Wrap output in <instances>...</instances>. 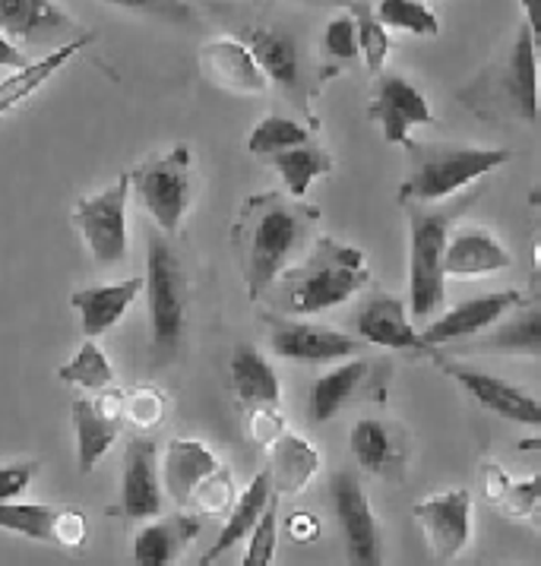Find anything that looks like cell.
Here are the masks:
<instances>
[{
    "label": "cell",
    "instance_id": "6da1fadb",
    "mask_svg": "<svg viewBox=\"0 0 541 566\" xmlns=\"http://www.w3.org/2000/svg\"><path fill=\"white\" fill-rule=\"evenodd\" d=\"M316 219L320 212L314 206L292 203L282 193H257L245 203L235 222V248L253 301L267 295L279 275L289 270Z\"/></svg>",
    "mask_w": 541,
    "mask_h": 566
},
{
    "label": "cell",
    "instance_id": "7a4b0ae2",
    "mask_svg": "<svg viewBox=\"0 0 541 566\" xmlns=\"http://www.w3.org/2000/svg\"><path fill=\"white\" fill-rule=\"evenodd\" d=\"M367 279L371 270L364 263V253L323 234L316 238L311 256L298 270L289 272L282 307L298 317H314L320 311H330L358 295Z\"/></svg>",
    "mask_w": 541,
    "mask_h": 566
},
{
    "label": "cell",
    "instance_id": "3957f363",
    "mask_svg": "<svg viewBox=\"0 0 541 566\" xmlns=\"http://www.w3.org/2000/svg\"><path fill=\"white\" fill-rule=\"evenodd\" d=\"M415 209L408 222V311L415 319H428L444 304V250L459 209Z\"/></svg>",
    "mask_w": 541,
    "mask_h": 566
},
{
    "label": "cell",
    "instance_id": "277c9868",
    "mask_svg": "<svg viewBox=\"0 0 541 566\" xmlns=\"http://www.w3.org/2000/svg\"><path fill=\"white\" fill-rule=\"evenodd\" d=\"M146 307H149V333L156 355H175L184 339V319H187V279L180 270L171 244L162 238V231H149L146 238Z\"/></svg>",
    "mask_w": 541,
    "mask_h": 566
},
{
    "label": "cell",
    "instance_id": "5b68a950",
    "mask_svg": "<svg viewBox=\"0 0 541 566\" xmlns=\"http://www.w3.org/2000/svg\"><path fill=\"white\" fill-rule=\"evenodd\" d=\"M415 168L399 187L403 203H437L510 161L507 149H415Z\"/></svg>",
    "mask_w": 541,
    "mask_h": 566
},
{
    "label": "cell",
    "instance_id": "8992f818",
    "mask_svg": "<svg viewBox=\"0 0 541 566\" xmlns=\"http://www.w3.org/2000/svg\"><path fill=\"white\" fill-rule=\"evenodd\" d=\"M127 197L131 175H117L102 193L76 200L70 222L80 231L92 260L102 266H117L127 253Z\"/></svg>",
    "mask_w": 541,
    "mask_h": 566
},
{
    "label": "cell",
    "instance_id": "52a82bcc",
    "mask_svg": "<svg viewBox=\"0 0 541 566\" xmlns=\"http://www.w3.org/2000/svg\"><path fill=\"white\" fill-rule=\"evenodd\" d=\"M190 146L180 143L168 156L146 161L131 175V184H136V193L162 234H175L190 209Z\"/></svg>",
    "mask_w": 541,
    "mask_h": 566
},
{
    "label": "cell",
    "instance_id": "ba28073f",
    "mask_svg": "<svg viewBox=\"0 0 541 566\" xmlns=\"http://www.w3.org/2000/svg\"><path fill=\"white\" fill-rule=\"evenodd\" d=\"M330 503L342 525L348 566H384V535L355 472L330 478Z\"/></svg>",
    "mask_w": 541,
    "mask_h": 566
},
{
    "label": "cell",
    "instance_id": "9c48e42d",
    "mask_svg": "<svg viewBox=\"0 0 541 566\" xmlns=\"http://www.w3.org/2000/svg\"><path fill=\"white\" fill-rule=\"evenodd\" d=\"M415 520L425 532L430 554L440 564H452L472 542V494L466 488L434 494L415 506Z\"/></svg>",
    "mask_w": 541,
    "mask_h": 566
},
{
    "label": "cell",
    "instance_id": "30bf717a",
    "mask_svg": "<svg viewBox=\"0 0 541 566\" xmlns=\"http://www.w3.org/2000/svg\"><path fill=\"white\" fill-rule=\"evenodd\" d=\"M0 528L25 535V538H35V542L54 544V547L76 551L86 542L90 522L80 510H70V506L0 500Z\"/></svg>",
    "mask_w": 541,
    "mask_h": 566
},
{
    "label": "cell",
    "instance_id": "8fae6325",
    "mask_svg": "<svg viewBox=\"0 0 541 566\" xmlns=\"http://www.w3.org/2000/svg\"><path fill=\"white\" fill-rule=\"evenodd\" d=\"M121 406H124V389H98L92 399L73 402V431H76V465L80 475L95 472L102 455L112 450L121 428Z\"/></svg>",
    "mask_w": 541,
    "mask_h": 566
},
{
    "label": "cell",
    "instance_id": "7c38bea8",
    "mask_svg": "<svg viewBox=\"0 0 541 566\" xmlns=\"http://www.w3.org/2000/svg\"><path fill=\"white\" fill-rule=\"evenodd\" d=\"M117 513L127 520H153L162 513V478H158V447L153 437L136 433L124 447L121 465V503Z\"/></svg>",
    "mask_w": 541,
    "mask_h": 566
},
{
    "label": "cell",
    "instance_id": "4fadbf2b",
    "mask_svg": "<svg viewBox=\"0 0 541 566\" xmlns=\"http://www.w3.org/2000/svg\"><path fill=\"white\" fill-rule=\"evenodd\" d=\"M197 64L206 83H212L216 90L228 92V95H241V98H257L267 95L270 80L253 61V54L241 39H212L204 42L197 51Z\"/></svg>",
    "mask_w": 541,
    "mask_h": 566
},
{
    "label": "cell",
    "instance_id": "5bb4252c",
    "mask_svg": "<svg viewBox=\"0 0 541 566\" xmlns=\"http://www.w3.org/2000/svg\"><path fill=\"white\" fill-rule=\"evenodd\" d=\"M367 117L377 120L386 143H396V146H412L408 130L434 120L428 98L396 73H381Z\"/></svg>",
    "mask_w": 541,
    "mask_h": 566
},
{
    "label": "cell",
    "instance_id": "9a60e30c",
    "mask_svg": "<svg viewBox=\"0 0 541 566\" xmlns=\"http://www.w3.org/2000/svg\"><path fill=\"white\" fill-rule=\"evenodd\" d=\"M444 370L472 396L478 406L500 415L503 421L526 424V428H539L541 424V406L532 392L507 384V380H500L495 374H485V370H475V367H462V364H444Z\"/></svg>",
    "mask_w": 541,
    "mask_h": 566
},
{
    "label": "cell",
    "instance_id": "2e32d148",
    "mask_svg": "<svg viewBox=\"0 0 541 566\" xmlns=\"http://www.w3.org/2000/svg\"><path fill=\"white\" fill-rule=\"evenodd\" d=\"M522 304V292L507 289V292H495V295H478L456 304L452 311H447L440 319H434L428 329H422L425 345H447V342L466 339L475 336L481 329H491L500 319L507 317L510 311H517Z\"/></svg>",
    "mask_w": 541,
    "mask_h": 566
},
{
    "label": "cell",
    "instance_id": "e0dca14e",
    "mask_svg": "<svg viewBox=\"0 0 541 566\" xmlns=\"http://www.w3.org/2000/svg\"><path fill=\"white\" fill-rule=\"evenodd\" d=\"M270 345L279 358L304 364L342 361L364 348L361 339H352L345 333H336L330 326H316V323H279L272 329Z\"/></svg>",
    "mask_w": 541,
    "mask_h": 566
},
{
    "label": "cell",
    "instance_id": "ac0fdd59",
    "mask_svg": "<svg viewBox=\"0 0 541 566\" xmlns=\"http://www.w3.org/2000/svg\"><path fill=\"white\" fill-rule=\"evenodd\" d=\"M361 342L381 345V348H396V352H430L422 333L408 323L406 304L399 297L377 295L371 297L355 317Z\"/></svg>",
    "mask_w": 541,
    "mask_h": 566
},
{
    "label": "cell",
    "instance_id": "d6986e66",
    "mask_svg": "<svg viewBox=\"0 0 541 566\" xmlns=\"http://www.w3.org/2000/svg\"><path fill=\"white\" fill-rule=\"evenodd\" d=\"M143 292V279H124L114 285H95V289H80L70 295L73 311L80 314V329L86 339L105 336L112 326H117L124 314L131 311L136 295Z\"/></svg>",
    "mask_w": 541,
    "mask_h": 566
},
{
    "label": "cell",
    "instance_id": "ffe728a7",
    "mask_svg": "<svg viewBox=\"0 0 541 566\" xmlns=\"http://www.w3.org/2000/svg\"><path fill=\"white\" fill-rule=\"evenodd\" d=\"M0 32L7 39L48 42L58 35H73L76 23L54 0H0Z\"/></svg>",
    "mask_w": 541,
    "mask_h": 566
},
{
    "label": "cell",
    "instance_id": "44dd1931",
    "mask_svg": "<svg viewBox=\"0 0 541 566\" xmlns=\"http://www.w3.org/2000/svg\"><path fill=\"white\" fill-rule=\"evenodd\" d=\"M219 469V459L216 453L200 443V440H190V437H175L168 440L165 447V465H162V481H165V491L168 497L175 500L178 506L190 503V494L197 491V484L209 478Z\"/></svg>",
    "mask_w": 541,
    "mask_h": 566
},
{
    "label": "cell",
    "instance_id": "7402d4cb",
    "mask_svg": "<svg viewBox=\"0 0 541 566\" xmlns=\"http://www.w3.org/2000/svg\"><path fill=\"white\" fill-rule=\"evenodd\" d=\"M241 42L248 45L253 61L260 64L270 83H279L285 92L298 90V83H301V54H298V42L289 32L272 29V25H257V29L245 32Z\"/></svg>",
    "mask_w": 541,
    "mask_h": 566
},
{
    "label": "cell",
    "instance_id": "603a6c76",
    "mask_svg": "<svg viewBox=\"0 0 541 566\" xmlns=\"http://www.w3.org/2000/svg\"><path fill=\"white\" fill-rule=\"evenodd\" d=\"M513 263L507 248L497 241L495 234L469 228L459 231L452 241H447L444 250V275H481V272H500Z\"/></svg>",
    "mask_w": 541,
    "mask_h": 566
},
{
    "label": "cell",
    "instance_id": "cb8c5ba5",
    "mask_svg": "<svg viewBox=\"0 0 541 566\" xmlns=\"http://www.w3.org/2000/svg\"><path fill=\"white\" fill-rule=\"evenodd\" d=\"M200 535L197 516H168V520L149 522L134 542V566H171L178 554Z\"/></svg>",
    "mask_w": 541,
    "mask_h": 566
},
{
    "label": "cell",
    "instance_id": "d4e9b609",
    "mask_svg": "<svg viewBox=\"0 0 541 566\" xmlns=\"http://www.w3.org/2000/svg\"><path fill=\"white\" fill-rule=\"evenodd\" d=\"M270 455L267 475H270L272 494H289V497L301 494L320 469V453L304 437H294L289 431L272 443Z\"/></svg>",
    "mask_w": 541,
    "mask_h": 566
},
{
    "label": "cell",
    "instance_id": "484cf974",
    "mask_svg": "<svg viewBox=\"0 0 541 566\" xmlns=\"http://www.w3.org/2000/svg\"><path fill=\"white\" fill-rule=\"evenodd\" d=\"M92 35H76L73 42H64L61 48H54L51 54H45L42 61H35V64H25L23 70H13V76H7L3 83H0V117L7 112H13L17 105H23L29 95H35V92L45 86L51 76H58L61 70L67 67L70 61L83 51V48H90Z\"/></svg>",
    "mask_w": 541,
    "mask_h": 566
},
{
    "label": "cell",
    "instance_id": "4316f807",
    "mask_svg": "<svg viewBox=\"0 0 541 566\" xmlns=\"http://www.w3.org/2000/svg\"><path fill=\"white\" fill-rule=\"evenodd\" d=\"M270 475H267V472L253 475V481L245 488V494L231 503V510L226 513V525H222V532H219V538L212 542V547L206 551V557L200 560V566H212L226 551H231L238 542H245L250 532H253V525L263 516V510L270 506Z\"/></svg>",
    "mask_w": 541,
    "mask_h": 566
},
{
    "label": "cell",
    "instance_id": "83f0119b",
    "mask_svg": "<svg viewBox=\"0 0 541 566\" xmlns=\"http://www.w3.org/2000/svg\"><path fill=\"white\" fill-rule=\"evenodd\" d=\"M231 386H235V399L245 408L279 406L282 399V386L272 364L250 342H241L231 355Z\"/></svg>",
    "mask_w": 541,
    "mask_h": 566
},
{
    "label": "cell",
    "instance_id": "f1b7e54d",
    "mask_svg": "<svg viewBox=\"0 0 541 566\" xmlns=\"http://www.w3.org/2000/svg\"><path fill=\"white\" fill-rule=\"evenodd\" d=\"M510 98L526 124L539 117V61H535V32L522 23L510 54Z\"/></svg>",
    "mask_w": 541,
    "mask_h": 566
},
{
    "label": "cell",
    "instance_id": "f546056e",
    "mask_svg": "<svg viewBox=\"0 0 541 566\" xmlns=\"http://www.w3.org/2000/svg\"><path fill=\"white\" fill-rule=\"evenodd\" d=\"M367 377V364L364 361H345L326 370L311 389V406L308 415L314 424H326L330 418H336L342 408L348 406V399L358 392V386Z\"/></svg>",
    "mask_w": 541,
    "mask_h": 566
},
{
    "label": "cell",
    "instance_id": "4dcf8cb0",
    "mask_svg": "<svg viewBox=\"0 0 541 566\" xmlns=\"http://www.w3.org/2000/svg\"><path fill=\"white\" fill-rule=\"evenodd\" d=\"M279 171V178L285 184V190L292 193L294 200H301L311 184L323 175L333 171V159L326 149H320L314 143H304V146H294V149H285V153H275L267 159Z\"/></svg>",
    "mask_w": 541,
    "mask_h": 566
},
{
    "label": "cell",
    "instance_id": "1f68e13d",
    "mask_svg": "<svg viewBox=\"0 0 541 566\" xmlns=\"http://www.w3.org/2000/svg\"><path fill=\"white\" fill-rule=\"evenodd\" d=\"M539 475L526 478V481H513L500 465H488L485 469V494H488V500H495L507 516H513V520L535 516V510H539Z\"/></svg>",
    "mask_w": 541,
    "mask_h": 566
},
{
    "label": "cell",
    "instance_id": "d6a6232c",
    "mask_svg": "<svg viewBox=\"0 0 541 566\" xmlns=\"http://www.w3.org/2000/svg\"><path fill=\"white\" fill-rule=\"evenodd\" d=\"M348 17L355 20V35H358V57L364 61V67L371 73H381L389 57V32L381 20L374 17V7L367 0H355V3H345Z\"/></svg>",
    "mask_w": 541,
    "mask_h": 566
},
{
    "label": "cell",
    "instance_id": "836d02e7",
    "mask_svg": "<svg viewBox=\"0 0 541 566\" xmlns=\"http://www.w3.org/2000/svg\"><path fill=\"white\" fill-rule=\"evenodd\" d=\"M304 143H311V130L282 114L263 117L248 136V149L257 159H270L275 153H285V149L304 146Z\"/></svg>",
    "mask_w": 541,
    "mask_h": 566
},
{
    "label": "cell",
    "instance_id": "e575fe53",
    "mask_svg": "<svg viewBox=\"0 0 541 566\" xmlns=\"http://www.w3.org/2000/svg\"><path fill=\"white\" fill-rule=\"evenodd\" d=\"M348 447H352V455L358 459L364 472L384 475L389 462H393V440H389L384 421H377V418H361L358 424L352 428Z\"/></svg>",
    "mask_w": 541,
    "mask_h": 566
},
{
    "label": "cell",
    "instance_id": "d590c367",
    "mask_svg": "<svg viewBox=\"0 0 541 566\" xmlns=\"http://www.w3.org/2000/svg\"><path fill=\"white\" fill-rule=\"evenodd\" d=\"M58 377L70 386H83V389L98 392V389L112 386L114 367L112 361L105 358V352L98 348V342L86 339L80 348H76V355H73L61 370H58Z\"/></svg>",
    "mask_w": 541,
    "mask_h": 566
},
{
    "label": "cell",
    "instance_id": "8d00e7d4",
    "mask_svg": "<svg viewBox=\"0 0 541 566\" xmlns=\"http://www.w3.org/2000/svg\"><path fill=\"white\" fill-rule=\"evenodd\" d=\"M374 17L381 20V25L403 29V32H412V35H425V39L440 32V20L422 0H381Z\"/></svg>",
    "mask_w": 541,
    "mask_h": 566
},
{
    "label": "cell",
    "instance_id": "74e56055",
    "mask_svg": "<svg viewBox=\"0 0 541 566\" xmlns=\"http://www.w3.org/2000/svg\"><path fill=\"white\" fill-rule=\"evenodd\" d=\"M488 348H503V352H522L529 358L541 355V314L539 307H529L517 319L503 323L491 339L485 342Z\"/></svg>",
    "mask_w": 541,
    "mask_h": 566
},
{
    "label": "cell",
    "instance_id": "f35d334b",
    "mask_svg": "<svg viewBox=\"0 0 541 566\" xmlns=\"http://www.w3.org/2000/svg\"><path fill=\"white\" fill-rule=\"evenodd\" d=\"M168 411V399L153 389V386H136L124 392V406H121V421H127L136 431H153L165 421Z\"/></svg>",
    "mask_w": 541,
    "mask_h": 566
},
{
    "label": "cell",
    "instance_id": "ab89813d",
    "mask_svg": "<svg viewBox=\"0 0 541 566\" xmlns=\"http://www.w3.org/2000/svg\"><path fill=\"white\" fill-rule=\"evenodd\" d=\"M275 547H279V494H272L270 506L263 510L260 522L248 535V551L241 566H272Z\"/></svg>",
    "mask_w": 541,
    "mask_h": 566
},
{
    "label": "cell",
    "instance_id": "60d3db41",
    "mask_svg": "<svg viewBox=\"0 0 541 566\" xmlns=\"http://www.w3.org/2000/svg\"><path fill=\"white\" fill-rule=\"evenodd\" d=\"M190 503H197L206 516H226L235 503V488H231V475L226 465H219L212 475L197 484V491L190 494Z\"/></svg>",
    "mask_w": 541,
    "mask_h": 566
},
{
    "label": "cell",
    "instance_id": "b9f144b4",
    "mask_svg": "<svg viewBox=\"0 0 541 566\" xmlns=\"http://www.w3.org/2000/svg\"><path fill=\"white\" fill-rule=\"evenodd\" d=\"M320 48H323L326 57H333L339 64L358 57V35H355V20L348 17V10H342V13H336V17L326 23L323 39H320Z\"/></svg>",
    "mask_w": 541,
    "mask_h": 566
},
{
    "label": "cell",
    "instance_id": "7bdbcfd3",
    "mask_svg": "<svg viewBox=\"0 0 541 566\" xmlns=\"http://www.w3.org/2000/svg\"><path fill=\"white\" fill-rule=\"evenodd\" d=\"M112 7L121 10H131V13H143V17H156L165 23H190L194 20V10L187 0H105Z\"/></svg>",
    "mask_w": 541,
    "mask_h": 566
},
{
    "label": "cell",
    "instance_id": "ee69618b",
    "mask_svg": "<svg viewBox=\"0 0 541 566\" xmlns=\"http://www.w3.org/2000/svg\"><path fill=\"white\" fill-rule=\"evenodd\" d=\"M248 433L257 447H272L285 433V418L279 406H253L248 415Z\"/></svg>",
    "mask_w": 541,
    "mask_h": 566
},
{
    "label": "cell",
    "instance_id": "f6af8a7d",
    "mask_svg": "<svg viewBox=\"0 0 541 566\" xmlns=\"http://www.w3.org/2000/svg\"><path fill=\"white\" fill-rule=\"evenodd\" d=\"M39 462H17V465H3L0 469V500H20L29 491V484L39 475Z\"/></svg>",
    "mask_w": 541,
    "mask_h": 566
},
{
    "label": "cell",
    "instance_id": "bcb514c9",
    "mask_svg": "<svg viewBox=\"0 0 541 566\" xmlns=\"http://www.w3.org/2000/svg\"><path fill=\"white\" fill-rule=\"evenodd\" d=\"M289 535H292L294 542L308 544L316 542V535H320V522L311 513H294L292 520H289Z\"/></svg>",
    "mask_w": 541,
    "mask_h": 566
},
{
    "label": "cell",
    "instance_id": "7dc6e473",
    "mask_svg": "<svg viewBox=\"0 0 541 566\" xmlns=\"http://www.w3.org/2000/svg\"><path fill=\"white\" fill-rule=\"evenodd\" d=\"M29 61L23 57V51L13 45L3 32H0V67H10V70H23Z\"/></svg>",
    "mask_w": 541,
    "mask_h": 566
},
{
    "label": "cell",
    "instance_id": "c3c4849f",
    "mask_svg": "<svg viewBox=\"0 0 541 566\" xmlns=\"http://www.w3.org/2000/svg\"><path fill=\"white\" fill-rule=\"evenodd\" d=\"M526 10V23L532 25V32H539V0H522Z\"/></svg>",
    "mask_w": 541,
    "mask_h": 566
},
{
    "label": "cell",
    "instance_id": "681fc988",
    "mask_svg": "<svg viewBox=\"0 0 541 566\" xmlns=\"http://www.w3.org/2000/svg\"><path fill=\"white\" fill-rule=\"evenodd\" d=\"M519 450H541V440L535 437V440H522V443H517Z\"/></svg>",
    "mask_w": 541,
    "mask_h": 566
}]
</instances>
